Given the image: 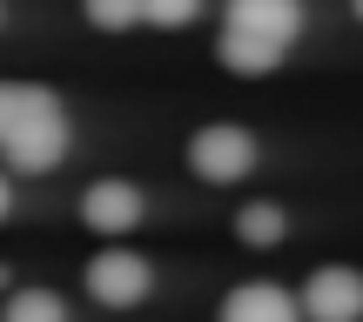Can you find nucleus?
I'll return each instance as SVG.
<instances>
[{"instance_id":"nucleus-1","label":"nucleus","mask_w":363,"mask_h":322,"mask_svg":"<svg viewBox=\"0 0 363 322\" xmlns=\"http://www.w3.org/2000/svg\"><path fill=\"white\" fill-rule=\"evenodd\" d=\"M7 168H27V175H48V168H61V155H67V115H61V101H40L34 115L21 121V128L7 134Z\"/></svg>"},{"instance_id":"nucleus-2","label":"nucleus","mask_w":363,"mask_h":322,"mask_svg":"<svg viewBox=\"0 0 363 322\" xmlns=\"http://www.w3.org/2000/svg\"><path fill=\"white\" fill-rule=\"evenodd\" d=\"M189 168L202 181H242L249 168H256V142H249L242 128H229V121H216V128H202L189 142Z\"/></svg>"},{"instance_id":"nucleus-3","label":"nucleus","mask_w":363,"mask_h":322,"mask_svg":"<svg viewBox=\"0 0 363 322\" xmlns=\"http://www.w3.org/2000/svg\"><path fill=\"white\" fill-rule=\"evenodd\" d=\"M148 262L142 255H128V248H101V255L88 262V296L94 302H108V309H135V302L148 296Z\"/></svg>"},{"instance_id":"nucleus-4","label":"nucleus","mask_w":363,"mask_h":322,"mask_svg":"<svg viewBox=\"0 0 363 322\" xmlns=\"http://www.w3.org/2000/svg\"><path fill=\"white\" fill-rule=\"evenodd\" d=\"M303 309L310 322H357L363 316V275L357 269H316L303 289Z\"/></svg>"},{"instance_id":"nucleus-5","label":"nucleus","mask_w":363,"mask_h":322,"mask_svg":"<svg viewBox=\"0 0 363 322\" xmlns=\"http://www.w3.org/2000/svg\"><path fill=\"white\" fill-rule=\"evenodd\" d=\"M229 27L289 47V40L303 34V0H229Z\"/></svg>"},{"instance_id":"nucleus-6","label":"nucleus","mask_w":363,"mask_h":322,"mask_svg":"<svg viewBox=\"0 0 363 322\" xmlns=\"http://www.w3.org/2000/svg\"><path fill=\"white\" fill-rule=\"evenodd\" d=\"M81 215L101 235H128L135 222H142V195H135V181H94V188L81 195Z\"/></svg>"},{"instance_id":"nucleus-7","label":"nucleus","mask_w":363,"mask_h":322,"mask_svg":"<svg viewBox=\"0 0 363 322\" xmlns=\"http://www.w3.org/2000/svg\"><path fill=\"white\" fill-rule=\"evenodd\" d=\"M222 322H296V296H283L276 282H242L222 302Z\"/></svg>"},{"instance_id":"nucleus-8","label":"nucleus","mask_w":363,"mask_h":322,"mask_svg":"<svg viewBox=\"0 0 363 322\" xmlns=\"http://www.w3.org/2000/svg\"><path fill=\"white\" fill-rule=\"evenodd\" d=\"M222 61L235 67V74H269L276 61H283V47L262 34H242V27H222Z\"/></svg>"},{"instance_id":"nucleus-9","label":"nucleus","mask_w":363,"mask_h":322,"mask_svg":"<svg viewBox=\"0 0 363 322\" xmlns=\"http://www.w3.org/2000/svg\"><path fill=\"white\" fill-rule=\"evenodd\" d=\"M40 101H48V88H34V81H0V148H7V134L21 128Z\"/></svg>"},{"instance_id":"nucleus-10","label":"nucleus","mask_w":363,"mask_h":322,"mask_svg":"<svg viewBox=\"0 0 363 322\" xmlns=\"http://www.w3.org/2000/svg\"><path fill=\"white\" fill-rule=\"evenodd\" d=\"M0 322H67V302L54 289H21V296H7V316Z\"/></svg>"},{"instance_id":"nucleus-11","label":"nucleus","mask_w":363,"mask_h":322,"mask_svg":"<svg viewBox=\"0 0 363 322\" xmlns=\"http://www.w3.org/2000/svg\"><path fill=\"white\" fill-rule=\"evenodd\" d=\"M235 229H242L249 248H269V242H283V208L276 202H249L242 215H235Z\"/></svg>"},{"instance_id":"nucleus-12","label":"nucleus","mask_w":363,"mask_h":322,"mask_svg":"<svg viewBox=\"0 0 363 322\" xmlns=\"http://www.w3.org/2000/svg\"><path fill=\"white\" fill-rule=\"evenodd\" d=\"M88 21L108 27V34H121V27L142 21V0H88Z\"/></svg>"},{"instance_id":"nucleus-13","label":"nucleus","mask_w":363,"mask_h":322,"mask_svg":"<svg viewBox=\"0 0 363 322\" xmlns=\"http://www.w3.org/2000/svg\"><path fill=\"white\" fill-rule=\"evenodd\" d=\"M195 13H202V0H142V21L155 27H189Z\"/></svg>"},{"instance_id":"nucleus-14","label":"nucleus","mask_w":363,"mask_h":322,"mask_svg":"<svg viewBox=\"0 0 363 322\" xmlns=\"http://www.w3.org/2000/svg\"><path fill=\"white\" fill-rule=\"evenodd\" d=\"M0 222H7V175H0Z\"/></svg>"},{"instance_id":"nucleus-15","label":"nucleus","mask_w":363,"mask_h":322,"mask_svg":"<svg viewBox=\"0 0 363 322\" xmlns=\"http://www.w3.org/2000/svg\"><path fill=\"white\" fill-rule=\"evenodd\" d=\"M350 7H357V21H363V0H350Z\"/></svg>"}]
</instances>
